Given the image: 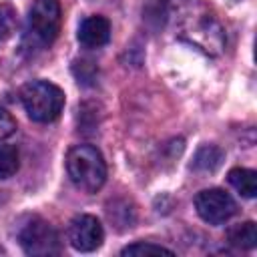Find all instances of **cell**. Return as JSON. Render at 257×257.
I'll list each match as a JSON object with an SVG mask.
<instances>
[{"instance_id": "1", "label": "cell", "mask_w": 257, "mask_h": 257, "mask_svg": "<svg viewBox=\"0 0 257 257\" xmlns=\"http://www.w3.org/2000/svg\"><path fill=\"white\" fill-rule=\"evenodd\" d=\"M66 171L74 187L96 193L106 181V165L100 151L92 145H76L66 155Z\"/></svg>"}, {"instance_id": "2", "label": "cell", "mask_w": 257, "mask_h": 257, "mask_svg": "<svg viewBox=\"0 0 257 257\" xmlns=\"http://www.w3.org/2000/svg\"><path fill=\"white\" fill-rule=\"evenodd\" d=\"M20 100L36 122H52L64 108V92L48 80H32L22 86Z\"/></svg>"}, {"instance_id": "3", "label": "cell", "mask_w": 257, "mask_h": 257, "mask_svg": "<svg viewBox=\"0 0 257 257\" xmlns=\"http://www.w3.org/2000/svg\"><path fill=\"white\" fill-rule=\"evenodd\" d=\"M20 247L24 249L26 255L32 257H48V255H58L60 253V239L54 227L40 219L32 217L18 233Z\"/></svg>"}, {"instance_id": "4", "label": "cell", "mask_w": 257, "mask_h": 257, "mask_svg": "<svg viewBox=\"0 0 257 257\" xmlns=\"http://www.w3.org/2000/svg\"><path fill=\"white\" fill-rule=\"evenodd\" d=\"M62 12L58 0H34L28 12V34L40 44H52L60 32Z\"/></svg>"}, {"instance_id": "5", "label": "cell", "mask_w": 257, "mask_h": 257, "mask_svg": "<svg viewBox=\"0 0 257 257\" xmlns=\"http://www.w3.org/2000/svg\"><path fill=\"white\" fill-rule=\"evenodd\" d=\"M195 209L205 223L221 225L235 215L237 205L223 189H205L195 197Z\"/></svg>"}, {"instance_id": "6", "label": "cell", "mask_w": 257, "mask_h": 257, "mask_svg": "<svg viewBox=\"0 0 257 257\" xmlns=\"http://www.w3.org/2000/svg\"><path fill=\"white\" fill-rule=\"evenodd\" d=\"M68 243L80 251V253H90L94 249H98L102 245L104 239V231L102 225L96 217L92 215H76L70 223H68V231H66Z\"/></svg>"}, {"instance_id": "7", "label": "cell", "mask_w": 257, "mask_h": 257, "mask_svg": "<svg viewBox=\"0 0 257 257\" xmlns=\"http://www.w3.org/2000/svg\"><path fill=\"white\" fill-rule=\"evenodd\" d=\"M76 36L84 48H100L110 38V22L104 16H88L80 22Z\"/></svg>"}, {"instance_id": "8", "label": "cell", "mask_w": 257, "mask_h": 257, "mask_svg": "<svg viewBox=\"0 0 257 257\" xmlns=\"http://www.w3.org/2000/svg\"><path fill=\"white\" fill-rule=\"evenodd\" d=\"M227 179H229L231 187H233L239 195H243V197H247V199H253V197H255V193H257V173H255V171L237 167V169H231V171H229Z\"/></svg>"}, {"instance_id": "9", "label": "cell", "mask_w": 257, "mask_h": 257, "mask_svg": "<svg viewBox=\"0 0 257 257\" xmlns=\"http://www.w3.org/2000/svg\"><path fill=\"white\" fill-rule=\"evenodd\" d=\"M225 155L219 147L215 145H203L197 153H195V159H193V169L195 171H203V173H213L221 167Z\"/></svg>"}, {"instance_id": "10", "label": "cell", "mask_w": 257, "mask_h": 257, "mask_svg": "<svg viewBox=\"0 0 257 257\" xmlns=\"http://www.w3.org/2000/svg\"><path fill=\"white\" fill-rule=\"evenodd\" d=\"M227 239L239 249H253L257 245V227L253 221L237 223L227 231Z\"/></svg>"}, {"instance_id": "11", "label": "cell", "mask_w": 257, "mask_h": 257, "mask_svg": "<svg viewBox=\"0 0 257 257\" xmlns=\"http://www.w3.org/2000/svg\"><path fill=\"white\" fill-rule=\"evenodd\" d=\"M120 255H124V257H157V255H175L171 249H167V247H163V245H157V243H143V241H139V243H133V245H126L122 251H120Z\"/></svg>"}, {"instance_id": "12", "label": "cell", "mask_w": 257, "mask_h": 257, "mask_svg": "<svg viewBox=\"0 0 257 257\" xmlns=\"http://www.w3.org/2000/svg\"><path fill=\"white\" fill-rule=\"evenodd\" d=\"M18 171V151L10 145H0V179H8Z\"/></svg>"}, {"instance_id": "13", "label": "cell", "mask_w": 257, "mask_h": 257, "mask_svg": "<svg viewBox=\"0 0 257 257\" xmlns=\"http://www.w3.org/2000/svg\"><path fill=\"white\" fill-rule=\"evenodd\" d=\"M14 16H16V14H14V10H12L10 6L0 4V42L10 36L12 28H14V22H16Z\"/></svg>"}, {"instance_id": "14", "label": "cell", "mask_w": 257, "mask_h": 257, "mask_svg": "<svg viewBox=\"0 0 257 257\" xmlns=\"http://www.w3.org/2000/svg\"><path fill=\"white\" fill-rule=\"evenodd\" d=\"M14 131H16V120L12 118V114L6 108L0 106V141L14 135Z\"/></svg>"}]
</instances>
